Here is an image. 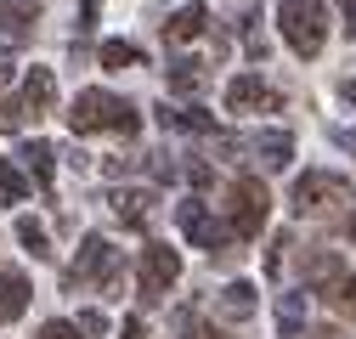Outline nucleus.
I'll return each instance as SVG.
<instances>
[{"label": "nucleus", "mask_w": 356, "mask_h": 339, "mask_svg": "<svg viewBox=\"0 0 356 339\" xmlns=\"http://www.w3.org/2000/svg\"><path fill=\"white\" fill-rule=\"evenodd\" d=\"M136 108H130L124 97H113V91H79L74 102H68V131L74 136H97V131H113V136H136Z\"/></svg>", "instance_id": "nucleus-1"}, {"label": "nucleus", "mask_w": 356, "mask_h": 339, "mask_svg": "<svg viewBox=\"0 0 356 339\" xmlns=\"http://www.w3.org/2000/svg\"><path fill=\"white\" fill-rule=\"evenodd\" d=\"M277 28H283V40H289L294 57H317L328 46L323 0H283V6H277Z\"/></svg>", "instance_id": "nucleus-2"}, {"label": "nucleus", "mask_w": 356, "mask_h": 339, "mask_svg": "<svg viewBox=\"0 0 356 339\" xmlns=\"http://www.w3.org/2000/svg\"><path fill=\"white\" fill-rule=\"evenodd\" d=\"M334 204H345V181L328 176V170L300 176L294 192H289V209H294V215H323V209H334Z\"/></svg>", "instance_id": "nucleus-3"}, {"label": "nucleus", "mask_w": 356, "mask_h": 339, "mask_svg": "<svg viewBox=\"0 0 356 339\" xmlns=\"http://www.w3.org/2000/svg\"><path fill=\"white\" fill-rule=\"evenodd\" d=\"M227 226H232L238 238H254V232L266 226V187H260L254 176H238V181H232V209H227Z\"/></svg>", "instance_id": "nucleus-4"}, {"label": "nucleus", "mask_w": 356, "mask_h": 339, "mask_svg": "<svg viewBox=\"0 0 356 339\" xmlns=\"http://www.w3.org/2000/svg\"><path fill=\"white\" fill-rule=\"evenodd\" d=\"M136 277H142V300H159V294H170L175 277H181V254H175L170 243H147Z\"/></svg>", "instance_id": "nucleus-5"}, {"label": "nucleus", "mask_w": 356, "mask_h": 339, "mask_svg": "<svg viewBox=\"0 0 356 339\" xmlns=\"http://www.w3.org/2000/svg\"><path fill=\"white\" fill-rule=\"evenodd\" d=\"M227 108L232 113H272V108H283V91H277V85H266L260 74H238L227 85Z\"/></svg>", "instance_id": "nucleus-6"}, {"label": "nucleus", "mask_w": 356, "mask_h": 339, "mask_svg": "<svg viewBox=\"0 0 356 339\" xmlns=\"http://www.w3.org/2000/svg\"><path fill=\"white\" fill-rule=\"evenodd\" d=\"M181 232L198 243V249H227V238H232V226H220L215 215H209V204H181Z\"/></svg>", "instance_id": "nucleus-7"}, {"label": "nucleus", "mask_w": 356, "mask_h": 339, "mask_svg": "<svg viewBox=\"0 0 356 339\" xmlns=\"http://www.w3.org/2000/svg\"><path fill=\"white\" fill-rule=\"evenodd\" d=\"M113 272H119V249H113L108 238H85L79 261H74V277H85V283H108Z\"/></svg>", "instance_id": "nucleus-8"}, {"label": "nucleus", "mask_w": 356, "mask_h": 339, "mask_svg": "<svg viewBox=\"0 0 356 339\" xmlns=\"http://www.w3.org/2000/svg\"><path fill=\"white\" fill-rule=\"evenodd\" d=\"M34 17H40V0H0V40H29L34 34Z\"/></svg>", "instance_id": "nucleus-9"}, {"label": "nucleus", "mask_w": 356, "mask_h": 339, "mask_svg": "<svg viewBox=\"0 0 356 339\" xmlns=\"http://www.w3.org/2000/svg\"><path fill=\"white\" fill-rule=\"evenodd\" d=\"M23 102H29V113H46L51 102H57V68H29L23 74V91H17Z\"/></svg>", "instance_id": "nucleus-10"}, {"label": "nucleus", "mask_w": 356, "mask_h": 339, "mask_svg": "<svg viewBox=\"0 0 356 339\" xmlns=\"http://www.w3.org/2000/svg\"><path fill=\"white\" fill-rule=\"evenodd\" d=\"M113 215L124 221V226H147V215H153V198L142 192V187H113Z\"/></svg>", "instance_id": "nucleus-11"}, {"label": "nucleus", "mask_w": 356, "mask_h": 339, "mask_svg": "<svg viewBox=\"0 0 356 339\" xmlns=\"http://www.w3.org/2000/svg\"><path fill=\"white\" fill-rule=\"evenodd\" d=\"M29 294H34V288H29V277H23V272H12V266L0 272V322H12V317H23V311H29Z\"/></svg>", "instance_id": "nucleus-12"}, {"label": "nucleus", "mask_w": 356, "mask_h": 339, "mask_svg": "<svg viewBox=\"0 0 356 339\" xmlns=\"http://www.w3.org/2000/svg\"><path fill=\"white\" fill-rule=\"evenodd\" d=\"M243 147H249V153H260V164H289V158H294V142H289L283 131H260V136H243Z\"/></svg>", "instance_id": "nucleus-13"}, {"label": "nucleus", "mask_w": 356, "mask_h": 339, "mask_svg": "<svg viewBox=\"0 0 356 339\" xmlns=\"http://www.w3.org/2000/svg\"><path fill=\"white\" fill-rule=\"evenodd\" d=\"M204 23H209V12H204V6H181V12L170 17V28H164V34L175 40V46H187V40H198V34H204Z\"/></svg>", "instance_id": "nucleus-14"}, {"label": "nucleus", "mask_w": 356, "mask_h": 339, "mask_svg": "<svg viewBox=\"0 0 356 339\" xmlns=\"http://www.w3.org/2000/svg\"><path fill=\"white\" fill-rule=\"evenodd\" d=\"M220 311H227L232 322L254 317V283H227V288H220Z\"/></svg>", "instance_id": "nucleus-15"}, {"label": "nucleus", "mask_w": 356, "mask_h": 339, "mask_svg": "<svg viewBox=\"0 0 356 339\" xmlns=\"http://www.w3.org/2000/svg\"><path fill=\"white\" fill-rule=\"evenodd\" d=\"M23 158H29V170H34L40 192H57V176H51V147H46V142H29V147H23Z\"/></svg>", "instance_id": "nucleus-16"}, {"label": "nucleus", "mask_w": 356, "mask_h": 339, "mask_svg": "<svg viewBox=\"0 0 356 339\" xmlns=\"http://www.w3.org/2000/svg\"><path fill=\"white\" fill-rule=\"evenodd\" d=\"M300 328H305V294H283V300H277V333L294 339Z\"/></svg>", "instance_id": "nucleus-17"}, {"label": "nucleus", "mask_w": 356, "mask_h": 339, "mask_svg": "<svg viewBox=\"0 0 356 339\" xmlns=\"http://www.w3.org/2000/svg\"><path fill=\"white\" fill-rule=\"evenodd\" d=\"M29 198V181H23V170L12 164V158H0V209L6 204H23Z\"/></svg>", "instance_id": "nucleus-18"}, {"label": "nucleus", "mask_w": 356, "mask_h": 339, "mask_svg": "<svg viewBox=\"0 0 356 339\" xmlns=\"http://www.w3.org/2000/svg\"><path fill=\"white\" fill-rule=\"evenodd\" d=\"M170 85H175L181 97H198V91H204V68L187 63V57H181V63H170Z\"/></svg>", "instance_id": "nucleus-19"}, {"label": "nucleus", "mask_w": 356, "mask_h": 339, "mask_svg": "<svg viewBox=\"0 0 356 339\" xmlns=\"http://www.w3.org/2000/svg\"><path fill=\"white\" fill-rule=\"evenodd\" d=\"M17 238H23V249L34 254V261H46V254H51V238H46V226H40L34 215H23V221H17Z\"/></svg>", "instance_id": "nucleus-20"}, {"label": "nucleus", "mask_w": 356, "mask_h": 339, "mask_svg": "<svg viewBox=\"0 0 356 339\" xmlns=\"http://www.w3.org/2000/svg\"><path fill=\"white\" fill-rule=\"evenodd\" d=\"M164 119L175 124V131H204V136L215 131V119H209V113H198V108H164Z\"/></svg>", "instance_id": "nucleus-21"}, {"label": "nucleus", "mask_w": 356, "mask_h": 339, "mask_svg": "<svg viewBox=\"0 0 356 339\" xmlns=\"http://www.w3.org/2000/svg\"><path fill=\"white\" fill-rule=\"evenodd\" d=\"M130 63H142V51L130 40H102V68H130Z\"/></svg>", "instance_id": "nucleus-22"}, {"label": "nucleus", "mask_w": 356, "mask_h": 339, "mask_svg": "<svg viewBox=\"0 0 356 339\" xmlns=\"http://www.w3.org/2000/svg\"><path fill=\"white\" fill-rule=\"evenodd\" d=\"M23 119H34L23 97H6V102H0V131H17V124H23Z\"/></svg>", "instance_id": "nucleus-23"}, {"label": "nucleus", "mask_w": 356, "mask_h": 339, "mask_svg": "<svg viewBox=\"0 0 356 339\" xmlns=\"http://www.w3.org/2000/svg\"><path fill=\"white\" fill-rule=\"evenodd\" d=\"M34 339H85V328H74V322H46Z\"/></svg>", "instance_id": "nucleus-24"}, {"label": "nucleus", "mask_w": 356, "mask_h": 339, "mask_svg": "<svg viewBox=\"0 0 356 339\" xmlns=\"http://www.w3.org/2000/svg\"><path fill=\"white\" fill-rule=\"evenodd\" d=\"M12 74H17V57H12V46H0V85H12Z\"/></svg>", "instance_id": "nucleus-25"}, {"label": "nucleus", "mask_w": 356, "mask_h": 339, "mask_svg": "<svg viewBox=\"0 0 356 339\" xmlns=\"http://www.w3.org/2000/svg\"><path fill=\"white\" fill-rule=\"evenodd\" d=\"M79 328H85V333H108V317H102V311H85Z\"/></svg>", "instance_id": "nucleus-26"}, {"label": "nucleus", "mask_w": 356, "mask_h": 339, "mask_svg": "<svg viewBox=\"0 0 356 339\" xmlns=\"http://www.w3.org/2000/svg\"><path fill=\"white\" fill-rule=\"evenodd\" d=\"M119 339H147V322H142V317H124V328H119Z\"/></svg>", "instance_id": "nucleus-27"}, {"label": "nucleus", "mask_w": 356, "mask_h": 339, "mask_svg": "<svg viewBox=\"0 0 356 339\" xmlns=\"http://www.w3.org/2000/svg\"><path fill=\"white\" fill-rule=\"evenodd\" d=\"M334 6H339V17H345V28L356 34V0H334Z\"/></svg>", "instance_id": "nucleus-28"}, {"label": "nucleus", "mask_w": 356, "mask_h": 339, "mask_svg": "<svg viewBox=\"0 0 356 339\" xmlns=\"http://www.w3.org/2000/svg\"><path fill=\"white\" fill-rule=\"evenodd\" d=\"M187 339H227V333H220V328H204V322H193V328H187Z\"/></svg>", "instance_id": "nucleus-29"}, {"label": "nucleus", "mask_w": 356, "mask_h": 339, "mask_svg": "<svg viewBox=\"0 0 356 339\" xmlns=\"http://www.w3.org/2000/svg\"><path fill=\"white\" fill-rule=\"evenodd\" d=\"M79 23H85V28L97 23V0H85V6H79Z\"/></svg>", "instance_id": "nucleus-30"}, {"label": "nucleus", "mask_w": 356, "mask_h": 339, "mask_svg": "<svg viewBox=\"0 0 356 339\" xmlns=\"http://www.w3.org/2000/svg\"><path fill=\"white\" fill-rule=\"evenodd\" d=\"M345 311H356V277L345 283Z\"/></svg>", "instance_id": "nucleus-31"}, {"label": "nucleus", "mask_w": 356, "mask_h": 339, "mask_svg": "<svg viewBox=\"0 0 356 339\" xmlns=\"http://www.w3.org/2000/svg\"><path fill=\"white\" fill-rule=\"evenodd\" d=\"M345 102H356V79H345Z\"/></svg>", "instance_id": "nucleus-32"}, {"label": "nucleus", "mask_w": 356, "mask_h": 339, "mask_svg": "<svg viewBox=\"0 0 356 339\" xmlns=\"http://www.w3.org/2000/svg\"><path fill=\"white\" fill-rule=\"evenodd\" d=\"M350 238H356V215H350Z\"/></svg>", "instance_id": "nucleus-33"}]
</instances>
